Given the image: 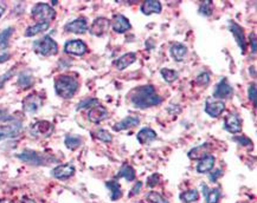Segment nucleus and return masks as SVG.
Returning <instances> with one entry per match:
<instances>
[{
  "label": "nucleus",
  "instance_id": "f257e3e1",
  "mask_svg": "<svg viewBox=\"0 0 257 203\" xmlns=\"http://www.w3.org/2000/svg\"><path fill=\"white\" fill-rule=\"evenodd\" d=\"M130 102L135 108L146 109L161 103L153 85H144L134 89L130 94Z\"/></svg>",
  "mask_w": 257,
  "mask_h": 203
},
{
  "label": "nucleus",
  "instance_id": "f03ea898",
  "mask_svg": "<svg viewBox=\"0 0 257 203\" xmlns=\"http://www.w3.org/2000/svg\"><path fill=\"white\" fill-rule=\"evenodd\" d=\"M78 80L69 75H61L55 79V91L64 100H70L78 91Z\"/></svg>",
  "mask_w": 257,
  "mask_h": 203
},
{
  "label": "nucleus",
  "instance_id": "7ed1b4c3",
  "mask_svg": "<svg viewBox=\"0 0 257 203\" xmlns=\"http://www.w3.org/2000/svg\"><path fill=\"white\" fill-rule=\"evenodd\" d=\"M31 16L34 20H37V23H49L50 24L52 20L56 18V11L50 5L39 2L32 8Z\"/></svg>",
  "mask_w": 257,
  "mask_h": 203
},
{
  "label": "nucleus",
  "instance_id": "20e7f679",
  "mask_svg": "<svg viewBox=\"0 0 257 203\" xmlns=\"http://www.w3.org/2000/svg\"><path fill=\"white\" fill-rule=\"evenodd\" d=\"M33 50L42 56L49 57L58 53V44L51 37L46 36L44 38L36 40L33 43Z\"/></svg>",
  "mask_w": 257,
  "mask_h": 203
},
{
  "label": "nucleus",
  "instance_id": "39448f33",
  "mask_svg": "<svg viewBox=\"0 0 257 203\" xmlns=\"http://www.w3.org/2000/svg\"><path fill=\"white\" fill-rule=\"evenodd\" d=\"M23 126L19 122H14V123L4 124L0 126V142L5 140H10V138H16L22 133Z\"/></svg>",
  "mask_w": 257,
  "mask_h": 203
},
{
  "label": "nucleus",
  "instance_id": "423d86ee",
  "mask_svg": "<svg viewBox=\"0 0 257 203\" xmlns=\"http://www.w3.org/2000/svg\"><path fill=\"white\" fill-rule=\"evenodd\" d=\"M43 98L38 94H31L26 96L23 101V109L26 114H36L42 108Z\"/></svg>",
  "mask_w": 257,
  "mask_h": 203
},
{
  "label": "nucleus",
  "instance_id": "0eeeda50",
  "mask_svg": "<svg viewBox=\"0 0 257 203\" xmlns=\"http://www.w3.org/2000/svg\"><path fill=\"white\" fill-rule=\"evenodd\" d=\"M64 51L65 53L72 54V56H83L87 51H88V46L83 40L74 39L69 40L64 45Z\"/></svg>",
  "mask_w": 257,
  "mask_h": 203
},
{
  "label": "nucleus",
  "instance_id": "6e6552de",
  "mask_svg": "<svg viewBox=\"0 0 257 203\" xmlns=\"http://www.w3.org/2000/svg\"><path fill=\"white\" fill-rule=\"evenodd\" d=\"M54 132V124L48 121L36 122L31 127V133L34 137H49Z\"/></svg>",
  "mask_w": 257,
  "mask_h": 203
},
{
  "label": "nucleus",
  "instance_id": "1a4fd4ad",
  "mask_svg": "<svg viewBox=\"0 0 257 203\" xmlns=\"http://www.w3.org/2000/svg\"><path fill=\"white\" fill-rule=\"evenodd\" d=\"M19 159H22L23 162H26L29 164H34V165H42L46 163L45 156L42 153L33 152V150H24L23 152H20L17 156Z\"/></svg>",
  "mask_w": 257,
  "mask_h": 203
},
{
  "label": "nucleus",
  "instance_id": "9d476101",
  "mask_svg": "<svg viewBox=\"0 0 257 203\" xmlns=\"http://www.w3.org/2000/svg\"><path fill=\"white\" fill-rule=\"evenodd\" d=\"M229 30L232 33L233 38H235L236 43L238 44L239 49H241L242 53H245V51H247V42H245L243 28H242L237 23L231 20V22H229Z\"/></svg>",
  "mask_w": 257,
  "mask_h": 203
},
{
  "label": "nucleus",
  "instance_id": "9b49d317",
  "mask_svg": "<svg viewBox=\"0 0 257 203\" xmlns=\"http://www.w3.org/2000/svg\"><path fill=\"white\" fill-rule=\"evenodd\" d=\"M110 23L107 18H103V17H100V18H96L94 22H93V25L90 26V33L93 36L96 37H102L107 33L108 30H109Z\"/></svg>",
  "mask_w": 257,
  "mask_h": 203
},
{
  "label": "nucleus",
  "instance_id": "f8f14e48",
  "mask_svg": "<svg viewBox=\"0 0 257 203\" xmlns=\"http://www.w3.org/2000/svg\"><path fill=\"white\" fill-rule=\"evenodd\" d=\"M225 110V103L223 101H213L211 98L206 101L205 103V112L211 117H220Z\"/></svg>",
  "mask_w": 257,
  "mask_h": 203
},
{
  "label": "nucleus",
  "instance_id": "ddd939ff",
  "mask_svg": "<svg viewBox=\"0 0 257 203\" xmlns=\"http://www.w3.org/2000/svg\"><path fill=\"white\" fill-rule=\"evenodd\" d=\"M232 94H233L232 86L230 85L229 82H227L226 78H223V79L216 85L215 91H213V97L218 98V101H220V100H223V98L231 97Z\"/></svg>",
  "mask_w": 257,
  "mask_h": 203
},
{
  "label": "nucleus",
  "instance_id": "4468645a",
  "mask_svg": "<svg viewBox=\"0 0 257 203\" xmlns=\"http://www.w3.org/2000/svg\"><path fill=\"white\" fill-rule=\"evenodd\" d=\"M108 116H109V114H108V110L104 108V106L97 104V105L90 108L88 112V120L92 122V123L98 124L101 123V122L106 121Z\"/></svg>",
  "mask_w": 257,
  "mask_h": 203
},
{
  "label": "nucleus",
  "instance_id": "2eb2a0df",
  "mask_svg": "<svg viewBox=\"0 0 257 203\" xmlns=\"http://www.w3.org/2000/svg\"><path fill=\"white\" fill-rule=\"evenodd\" d=\"M76 172L75 167L72 164H61L57 165L54 170H52V176L57 179H68L74 176V174Z\"/></svg>",
  "mask_w": 257,
  "mask_h": 203
},
{
  "label": "nucleus",
  "instance_id": "dca6fc26",
  "mask_svg": "<svg viewBox=\"0 0 257 203\" xmlns=\"http://www.w3.org/2000/svg\"><path fill=\"white\" fill-rule=\"evenodd\" d=\"M224 129L230 133H237L242 131V121L235 114L227 115L224 120Z\"/></svg>",
  "mask_w": 257,
  "mask_h": 203
},
{
  "label": "nucleus",
  "instance_id": "f3484780",
  "mask_svg": "<svg viewBox=\"0 0 257 203\" xmlns=\"http://www.w3.org/2000/svg\"><path fill=\"white\" fill-rule=\"evenodd\" d=\"M64 30L66 32H71V33L82 34L88 30V24H87V20L84 18H77L64 26Z\"/></svg>",
  "mask_w": 257,
  "mask_h": 203
},
{
  "label": "nucleus",
  "instance_id": "a211bd4d",
  "mask_svg": "<svg viewBox=\"0 0 257 203\" xmlns=\"http://www.w3.org/2000/svg\"><path fill=\"white\" fill-rule=\"evenodd\" d=\"M112 27L116 33H125L126 31H128L130 28V23L128 18H126L122 14H118V16L114 17L112 20Z\"/></svg>",
  "mask_w": 257,
  "mask_h": 203
},
{
  "label": "nucleus",
  "instance_id": "6ab92c4d",
  "mask_svg": "<svg viewBox=\"0 0 257 203\" xmlns=\"http://www.w3.org/2000/svg\"><path fill=\"white\" fill-rule=\"evenodd\" d=\"M161 10V2L158 1V0H146L140 6V11L146 16H150L152 13H160Z\"/></svg>",
  "mask_w": 257,
  "mask_h": 203
},
{
  "label": "nucleus",
  "instance_id": "aec40b11",
  "mask_svg": "<svg viewBox=\"0 0 257 203\" xmlns=\"http://www.w3.org/2000/svg\"><path fill=\"white\" fill-rule=\"evenodd\" d=\"M140 124V118L136 117V116H127V117L124 118L121 122L116 123L114 126V131H122V130H127L130 129V127H134Z\"/></svg>",
  "mask_w": 257,
  "mask_h": 203
},
{
  "label": "nucleus",
  "instance_id": "412c9836",
  "mask_svg": "<svg viewBox=\"0 0 257 203\" xmlns=\"http://www.w3.org/2000/svg\"><path fill=\"white\" fill-rule=\"evenodd\" d=\"M136 140H138L140 144L146 146V144H150L154 140H157V132L153 129H151V127H144V129H141L138 132Z\"/></svg>",
  "mask_w": 257,
  "mask_h": 203
},
{
  "label": "nucleus",
  "instance_id": "4be33fe9",
  "mask_svg": "<svg viewBox=\"0 0 257 203\" xmlns=\"http://www.w3.org/2000/svg\"><path fill=\"white\" fill-rule=\"evenodd\" d=\"M135 60H136V54L133 53V52H128V53L120 57L119 59H116L115 62H114V65H115V68L118 69L119 71H122L125 70V69H127L128 66L132 65Z\"/></svg>",
  "mask_w": 257,
  "mask_h": 203
},
{
  "label": "nucleus",
  "instance_id": "5701e85b",
  "mask_svg": "<svg viewBox=\"0 0 257 203\" xmlns=\"http://www.w3.org/2000/svg\"><path fill=\"white\" fill-rule=\"evenodd\" d=\"M215 162H216V158L215 156L212 155H206L205 157L200 158L199 163L197 164V173L205 174L211 172L213 167H215Z\"/></svg>",
  "mask_w": 257,
  "mask_h": 203
},
{
  "label": "nucleus",
  "instance_id": "b1692460",
  "mask_svg": "<svg viewBox=\"0 0 257 203\" xmlns=\"http://www.w3.org/2000/svg\"><path fill=\"white\" fill-rule=\"evenodd\" d=\"M169 51H171L172 57H173L174 60H177V62H183V60L185 59L186 54H188V48L182 44V43H174V44L171 46V50Z\"/></svg>",
  "mask_w": 257,
  "mask_h": 203
},
{
  "label": "nucleus",
  "instance_id": "393cba45",
  "mask_svg": "<svg viewBox=\"0 0 257 203\" xmlns=\"http://www.w3.org/2000/svg\"><path fill=\"white\" fill-rule=\"evenodd\" d=\"M203 190H205V197H206V203H218L220 201L222 193L218 188L216 189H209L206 184H203Z\"/></svg>",
  "mask_w": 257,
  "mask_h": 203
},
{
  "label": "nucleus",
  "instance_id": "a878e982",
  "mask_svg": "<svg viewBox=\"0 0 257 203\" xmlns=\"http://www.w3.org/2000/svg\"><path fill=\"white\" fill-rule=\"evenodd\" d=\"M50 27L49 23H37V24L30 26V27L26 28L25 31V37H33L36 34L40 33V32H44Z\"/></svg>",
  "mask_w": 257,
  "mask_h": 203
},
{
  "label": "nucleus",
  "instance_id": "bb28decb",
  "mask_svg": "<svg viewBox=\"0 0 257 203\" xmlns=\"http://www.w3.org/2000/svg\"><path fill=\"white\" fill-rule=\"evenodd\" d=\"M209 144H201L199 147H195L194 149H192L191 152H189V157L191 159H198V158H203L205 157L206 155H209L207 152H209Z\"/></svg>",
  "mask_w": 257,
  "mask_h": 203
},
{
  "label": "nucleus",
  "instance_id": "cd10ccee",
  "mask_svg": "<svg viewBox=\"0 0 257 203\" xmlns=\"http://www.w3.org/2000/svg\"><path fill=\"white\" fill-rule=\"evenodd\" d=\"M82 143H83V140H82L80 136L76 135H68L65 137V140H64V144L70 150L77 149V148L82 146Z\"/></svg>",
  "mask_w": 257,
  "mask_h": 203
},
{
  "label": "nucleus",
  "instance_id": "c85d7f7f",
  "mask_svg": "<svg viewBox=\"0 0 257 203\" xmlns=\"http://www.w3.org/2000/svg\"><path fill=\"white\" fill-rule=\"evenodd\" d=\"M119 178H124L127 179V181H134L135 179V170H134L133 167L128 164H124L121 167V169L119 170L118 174Z\"/></svg>",
  "mask_w": 257,
  "mask_h": 203
},
{
  "label": "nucleus",
  "instance_id": "c756f323",
  "mask_svg": "<svg viewBox=\"0 0 257 203\" xmlns=\"http://www.w3.org/2000/svg\"><path fill=\"white\" fill-rule=\"evenodd\" d=\"M32 84H33V77H32V75L30 72L25 71V72H22V74L19 75V78H18V85L20 86L22 89H28L32 86Z\"/></svg>",
  "mask_w": 257,
  "mask_h": 203
},
{
  "label": "nucleus",
  "instance_id": "7c9ffc66",
  "mask_svg": "<svg viewBox=\"0 0 257 203\" xmlns=\"http://www.w3.org/2000/svg\"><path fill=\"white\" fill-rule=\"evenodd\" d=\"M106 185L109 188L110 193H112V201H116V200H119L120 197L122 196L121 185H120L119 182L108 181V182H106Z\"/></svg>",
  "mask_w": 257,
  "mask_h": 203
},
{
  "label": "nucleus",
  "instance_id": "2f4dec72",
  "mask_svg": "<svg viewBox=\"0 0 257 203\" xmlns=\"http://www.w3.org/2000/svg\"><path fill=\"white\" fill-rule=\"evenodd\" d=\"M180 199H182V201L185 203L195 202L198 201V199H199V193H198L197 189L185 191V193H183L182 195H180Z\"/></svg>",
  "mask_w": 257,
  "mask_h": 203
},
{
  "label": "nucleus",
  "instance_id": "473e14b6",
  "mask_svg": "<svg viewBox=\"0 0 257 203\" xmlns=\"http://www.w3.org/2000/svg\"><path fill=\"white\" fill-rule=\"evenodd\" d=\"M160 74H161L165 82L167 83H173L174 80L178 79V72L176 70H172V69H161Z\"/></svg>",
  "mask_w": 257,
  "mask_h": 203
},
{
  "label": "nucleus",
  "instance_id": "72a5a7b5",
  "mask_svg": "<svg viewBox=\"0 0 257 203\" xmlns=\"http://www.w3.org/2000/svg\"><path fill=\"white\" fill-rule=\"evenodd\" d=\"M13 31H14L13 27H8L0 33V49L6 48L8 44V40H10L11 36L13 34Z\"/></svg>",
  "mask_w": 257,
  "mask_h": 203
},
{
  "label": "nucleus",
  "instance_id": "f704fd0d",
  "mask_svg": "<svg viewBox=\"0 0 257 203\" xmlns=\"http://www.w3.org/2000/svg\"><path fill=\"white\" fill-rule=\"evenodd\" d=\"M93 135H94V137L97 138L98 141L104 142V143H109V142L113 141L112 135H110L109 131H107V130H104V129L97 130V131L93 132Z\"/></svg>",
  "mask_w": 257,
  "mask_h": 203
},
{
  "label": "nucleus",
  "instance_id": "c9c22d12",
  "mask_svg": "<svg viewBox=\"0 0 257 203\" xmlns=\"http://www.w3.org/2000/svg\"><path fill=\"white\" fill-rule=\"evenodd\" d=\"M146 199L151 203H168L167 200L160 195L159 193H157V191H150V193L147 194V196H146Z\"/></svg>",
  "mask_w": 257,
  "mask_h": 203
},
{
  "label": "nucleus",
  "instance_id": "e433bc0d",
  "mask_svg": "<svg viewBox=\"0 0 257 203\" xmlns=\"http://www.w3.org/2000/svg\"><path fill=\"white\" fill-rule=\"evenodd\" d=\"M97 104H100V102L98 100H96V98H88V100H84L82 101L81 103H78L77 105V110H81V109H87V108H93V106L97 105Z\"/></svg>",
  "mask_w": 257,
  "mask_h": 203
},
{
  "label": "nucleus",
  "instance_id": "4c0bfd02",
  "mask_svg": "<svg viewBox=\"0 0 257 203\" xmlns=\"http://www.w3.org/2000/svg\"><path fill=\"white\" fill-rule=\"evenodd\" d=\"M211 4H212V1H210V0H207V1H204L199 7V13L203 14V16H206V17L211 16V13H212Z\"/></svg>",
  "mask_w": 257,
  "mask_h": 203
},
{
  "label": "nucleus",
  "instance_id": "58836bf2",
  "mask_svg": "<svg viewBox=\"0 0 257 203\" xmlns=\"http://www.w3.org/2000/svg\"><path fill=\"white\" fill-rule=\"evenodd\" d=\"M209 83H210V75L207 74V72H201V74L198 75L197 78H195V84H198V85L200 86L207 85Z\"/></svg>",
  "mask_w": 257,
  "mask_h": 203
},
{
  "label": "nucleus",
  "instance_id": "ea45409f",
  "mask_svg": "<svg viewBox=\"0 0 257 203\" xmlns=\"http://www.w3.org/2000/svg\"><path fill=\"white\" fill-rule=\"evenodd\" d=\"M232 140L235 142H237V143L241 144V146H244V147L253 146V141H251L249 137H245V136H243V135L237 136V137H233Z\"/></svg>",
  "mask_w": 257,
  "mask_h": 203
},
{
  "label": "nucleus",
  "instance_id": "a19ab883",
  "mask_svg": "<svg viewBox=\"0 0 257 203\" xmlns=\"http://www.w3.org/2000/svg\"><path fill=\"white\" fill-rule=\"evenodd\" d=\"M160 181V175H158V174H153V175H151L150 178H147V185L148 187L153 188L156 187V185L159 183Z\"/></svg>",
  "mask_w": 257,
  "mask_h": 203
},
{
  "label": "nucleus",
  "instance_id": "79ce46f5",
  "mask_svg": "<svg viewBox=\"0 0 257 203\" xmlns=\"http://www.w3.org/2000/svg\"><path fill=\"white\" fill-rule=\"evenodd\" d=\"M248 95H249V100L253 102L254 105H256V85L255 84H251L248 90Z\"/></svg>",
  "mask_w": 257,
  "mask_h": 203
},
{
  "label": "nucleus",
  "instance_id": "37998d69",
  "mask_svg": "<svg viewBox=\"0 0 257 203\" xmlns=\"http://www.w3.org/2000/svg\"><path fill=\"white\" fill-rule=\"evenodd\" d=\"M13 74H14V71L12 70V71H8V72H6V74L2 75V76H0V89H1L2 86H4L5 82H7V80L10 79V78L13 76Z\"/></svg>",
  "mask_w": 257,
  "mask_h": 203
},
{
  "label": "nucleus",
  "instance_id": "c03bdc74",
  "mask_svg": "<svg viewBox=\"0 0 257 203\" xmlns=\"http://www.w3.org/2000/svg\"><path fill=\"white\" fill-rule=\"evenodd\" d=\"M141 188H142L141 182H136L135 185L132 188V190H130L129 196H134V195H136V194H139L140 190H141Z\"/></svg>",
  "mask_w": 257,
  "mask_h": 203
},
{
  "label": "nucleus",
  "instance_id": "a18cd8bd",
  "mask_svg": "<svg viewBox=\"0 0 257 203\" xmlns=\"http://www.w3.org/2000/svg\"><path fill=\"white\" fill-rule=\"evenodd\" d=\"M222 175H223V172H222L221 169H217V170H215V172H212L211 175H210V179H211L212 182H216Z\"/></svg>",
  "mask_w": 257,
  "mask_h": 203
},
{
  "label": "nucleus",
  "instance_id": "49530a36",
  "mask_svg": "<svg viewBox=\"0 0 257 203\" xmlns=\"http://www.w3.org/2000/svg\"><path fill=\"white\" fill-rule=\"evenodd\" d=\"M12 117L7 114V111L5 109H0V121L4 122V121H11Z\"/></svg>",
  "mask_w": 257,
  "mask_h": 203
},
{
  "label": "nucleus",
  "instance_id": "de8ad7c7",
  "mask_svg": "<svg viewBox=\"0 0 257 203\" xmlns=\"http://www.w3.org/2000/svg\"><path fill=\"white\" fill-rule=\"evenodd\" d=\"M250 40H251V44H253V52L255 53L256 52V37H255V33L250 34Z\"/></svg>",
  "mask_w": 257,
  "mask_h": 203
},
{
  "label": "nucleus",
  "instance_id": "09e8293b",
  "mask_svg": "<svg viewBox=\"0 0 257 203\" xmlns=\"http://www.w3.org/2000/svg\"><path fill=\"white\" fill-rule=\"evenodd\" d=\"M10 57H11L10 53H1V54H0V64L7 62V60L10 59Z\"/></svg>",
  "mask_w": 257,
  "mask_h": 203
},
{
  "label": "nucleus",
  "instance_id": "8fccbe9b",
  "mask_svg": "<svg viewBox=\"0 0 257 203\" xmlns=\"http://www.w3.org/2000/svg\"><path fill=\"white\" fill-rule=\"evenodd\" d=\"M5 11H6V4L4 1H0V18L4 16Z\"/></svg>",
  "mask_w": 257,
  "mask_h": 203
}]
</instances>
